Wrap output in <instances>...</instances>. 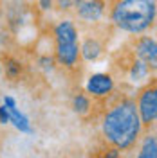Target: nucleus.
<instances>
[{
	"mask_svg": "<svg viewBox=\"0 0 157 158\" xmlns=\"http://www.w3.org/2000/svg\"><path fill=\"white\" fill-rule=\"evenodd\" d=\"M105 111L99 118V131L108 148L118 151L132 149L143 135V124L137 113L136 99L127 94L108 95Z\"/></svg>",
	"mask_w": 157,
	"mask_h": 158,
	"instance_id": "1",
	"label": "nucleus"
},
{
	"mask_svg": "<svg viewBox=\"0 0 157 158\" xmlns=\"http://www.w3.org/2000/svg\"><path fill=\"white\" fill-rule=\"evenodd\" d=\"M110 25L127 34H143L155 22V0H107Z\"/></svg>",
	"mask_w": 157,
	"mask_h": 158,
	"instance_id": "2",
	"label": "nucleus"
},
{
	"mask_svg": "<svg viewBox=\"0 0 157 158\" xmlns=\"http://www.w3.org/2000/svg\"><path fill=\"white\" fill-rule=\"evenodd\" d=\"M136 106H137V113L139 118H141V124H143V129L148 131L150 128H154L157 120V85L154 76L145 83V86L137 94Z\"/></svg>",
	"mask_w": 157,
	"mask_h": 158,
	"instance_id": "3",
	"label": "nucleus"
},
{
	"mask_svg": "<svg viewBox=\"0 0 157 158\" xmlns=\"http://www.w3.org/2000/svg\"><path fill=\"white\" fill-rule=\"evenodd\" d=\"M70 9L81 23L96 25L107 16V0H74Z\"/></svg>",
	"mask_w": 157,
	"mask_h": 158,
	"instance_id": "4",
	"label": "nucleus"
},
{
	"mask_svg": "<svg viewBox=\"0 0 157 158\" xmlns=\"http://www.w3.org/2000/svg\"><path fill=\"white\" fill-rule=\"evenodd\" d=\"M116 88V81L112 74H105V72H99V74H92L85 83V94L90 95L92 99H107L110 94H114Z\"/></svg>",
	"mask_w": 157,
	"mask_h": 158,
	"instance_id": "5",
	"label": "nucleus"
},
{
	"mask_svg": "<svg viewBox=\"0 0 157 158\" xmlns=\"http://www.w3.org/2000/svg\"><path fill=\"white\" fill-rule=\"evenodd\" d=\"M137 38L132 40V52L137 56L139 59H143L152 70H155L157 67V43L154 36H146L143 34H136Z\"/></svg>",
	"mask_w": 157,
	"mask_h": 158,
	"instance_id": "6",
	"label": "nucleus"
},
{
	"mask_svg": "<svg viewBox=\"0 0 157 158\" xmlns=\"http://www.w3.org/2000/svg\"><path fill=\"white\" fill-rule=\"evenodd\" d=\"M54 59L67 70H74L81 61L79 58V41H67V43H54Z\"/></svg>",
	"mask_w": 157,
	"mask_h": 158,
	"instance_id": "7",
	"label": "nucleus"
},
{
	"mask_svg": "<svg viewBox=\"0 0 157 158\" xmlns=\"http://www.w3.org/2000/svg\"><path fill=\"white\" fill-rule=\"evenodd\" d=\"M150 72H154V70L130 50V56H128L127 65H125V76H127L128 81H132L134 85H139L143 81L146 83L148 79H150Z\"/></svg>",
	"mask_w": 157,
	"mask_h": 158,
	"instance_id": "8",
	"label": "nucleus"
},
{
	"mask_svg": "<svg viewBox=\"0 0 157 158\" xmlns=\"http://www.w3.org/2000/svg\"><path fill=\"white\" fill-rule=\"evenodd\" d=\"M105 52V41L96 34H87V38L79 41V58L85 63L98 61Z\"/></svg>",
	"mask_w": 157,
	"mask_h": 158,
	"instance_id": "9",
	"label": "nucleus"
},
{
	"mask_svg": "<svg viewBox=\"0 0 157 158\" xmlns=\"http://www.w3.org/2000/svg\"><path fill=\"white\" fill-rule=\"evenodd\" d=\"M0 63H2V72L6 74V77L9 81H18L22 72H24V65L20 63L18 59L4 54V58L0 59Z\"/></svg>",
	"mask_w": 157,
	"mask_h": 158,
	"instance_id": "10",
	"label": "nucleus"
},
{
	"mask_svg": "<svg viewBox=\"0 0 157 158\" xmlns=\"http://www.w3.org/2000/svg\"><path fill=\"white\" fill-rule=\"evenodd\" d=\"M7 111H9V122L15 126V128L22 131V133H31V124H29V118L25 117L22 111L16 110V106H6Z\"/></svg>",
	"mask_w": 157,
	"mask_h": 158,
	"instance_id": "11",
	"label": "nucleus"
},
{
	"mask_svg": "<svg viewBox=\"0 0 157 158\" xmlns=\"http://www.w3.org/2000/svg\"><path fill=\"white\" fill-rule=\"evenodd\" d=\"M139 158H155L157 156V140L154 133H146L141 146H139Z\"/></svg>",
	"mask_w": 157,
	"mask_h": 158,
	"instance_id": "12",
	"label": "nucleus"
},
{
	"mask_svg": "<svg viewBox=\"0 0 157 158\" xmlns=\"http://www.w3.org/2000/svg\"><path fill=\"white\" fill-rule=\"evenodd\" d=\"M90 108H92L90 95H87V94H76L74 95V99H72V110L78 115H87V113H90Z\"/></svg>",
	"mask_w": 157,
	"mask_h": 158,
	"instance_id": "13",
	"label": "nucleus"
},
{
	"mask_svg": "<svg viewBox=\"0 0 157 158\" xmlns=\"http://www.w3.org/2000/svg\"><path fill=\"white\" fill-rule=\"evenodd\" d=\"M72 2H74V0H54V6L58 7V11L67 13V11H70V7H72Z\"/></svg>",
	"mask_w": 157,
	"mask_h": 158,
	"instance_id": "14",
	"label": "nucleus"
},
{
	"mask_svg": "<svg viewBox=\"0 0 157 158\" xmlns=\"http://www.w3.org/2000/svg\"><path fill=\"white\" fill-rule=\"evenodd\" d=\"M38 7L42 11H51L54 7V0H38Z\"/></svg>",
	"mask_w": 157,
	"mask_h": 158,
	"instance_id": "15",
	"label": "nucleus"
},
{
	"mask_svg": "<svg viewBox=\"0 0 157 158\" xmlns=\"http://www.w3.org/2000/svg\"><path fill=\"white\" fill-rule=\"evenodd\" d=\"M9 122V111L6 106H0V124H7Z\"/></svg>",
	"mask_w": 157,
	"mask_h": 158,
	"instance_id": "16",
	"label": "nucleus"
},
{
	"mask_svg": "<svg viewBox=\"0 0 157 158\" xmlns=\"http://www.w3.org/2000/svg\"><path fill=\"white\" fill-rule=\"evenodd\" d=\"M4 106H16V101L13 97H9V95H6L4 97Z\"/></svg>",
	"mask_w": 157,
	"mask_h": 158,
	"instance_id": "17",
	"label": "nucleus"
},
{
	"mask_svg": "<svg viewBox=\"0 0 157 158\" xmlns=\"http://www.w3.org/2000/svg\"><path fill=\"white\" fill-rule=\"evenodd\" d=\"M0 74H2V63H0Z\"/></svg>",
	"mask_w": 157,
	"mask_h": 158,
	"instance_id": "18",
	"label": "nucleus"
},
{
	"mask_svg": "<svg viewBox=\"0 0 157 158\" xmlns=\"http://www.w3.org/2000/svg\"><path fill=\"white\" fill-rule=\"evenodd\" d=\"M0 2H2V0H0Z\"/></svg>",
	"mask_w": 157,
	"mask_h": 158,
	"instance_id": "19",
	"label": "nucleus"
}]
</instances>
